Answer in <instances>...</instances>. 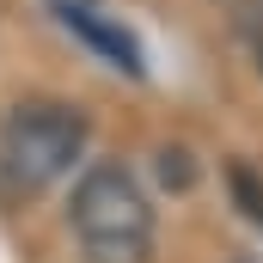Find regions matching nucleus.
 Instances as JSON below:
<instances>
[{"label":"nucleus","instance_id":"obj_1","mask_svg":"<svg viewBox=\"0 0 263 263\" xmlns=\"http://www.w3.org/2000/svg\"><path fill=\"white\" fill-rule=\"evenodd\" d=\"M67 227L80 239L86 263H147L153 257V202L135 184L129 165H92L73 202H67Z\"/></svg>","mask_w":263,"mask_h":263},{"label":"nucleus","instance_id":"obj_2","mask_svg":"<svg viewBox=\"0 0 263 263\" xmlns=\"http://www.w3.org/2000/svg\"><path fill=\"white\" fill-rule=\"evenodd\" d=\"M80 153H86V117L62 98H25L0 123V165L25 190L55 184L62 172H73Z\"/></svg>","mask_w":263,"mask_h":263},{"label":"nucleus","instance_id":"obj_3","mask_svg":"<svg viewBox=\"0 0 263 263\" xmlns=\"http://www.w3.org/2000/svg\"><path fill=\"white\" fill-rule=\"evenodd\" d=\"M62 18H67V31H80L98 55L110 67H123V73H141V43H135L129 31L117 25V18H104L92 0H62Z\"/></svg>","mask_w":263,"mask_h":263},{"label":"nucleus","instance_id":"obj_4","mask_svg":"<svg viewBox=\"0 0 263 263\" xmlns=\"http://www.w3.org/2000/svg\"><path fill=\"white\" fill-rule=\"evenodd\" d=\"M227 184H233V202L245 208V220L263 227V178L251 172V165H233V172H227Z\"/></svg>","mask_w":263,"mask_h":263},{"label":"nucleus","instance_id":"obj_5","mask_svg":"<svg viewBox=\"0 0 263 263\" xmlns=\"http://www.w3.org/2000/svg\"><path fill=\"white\" fill-rule=\"evenodd\" d=\"M159 178L165 184H190V153L184 147H159Z\"/></svg>","mask_w":263,"mask_h":263},{"label":"nucleus","instance_id":"obj_6","mask_svg":"<svg viewBox=\"0 0 263 263\" xmlns=\"http://www.w3.org/2000/svg\"><path fill=\"white\" fill-rule=\"evenodd\" d=\"M245 31H251V49H257V67H263V0H251V18H245Z\"/></svg>","mask_w":263,"mask_h":263}]
</instances>
